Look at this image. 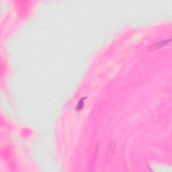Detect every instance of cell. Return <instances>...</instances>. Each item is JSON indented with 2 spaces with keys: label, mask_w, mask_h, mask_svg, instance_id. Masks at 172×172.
I'll return each instance as SVG.
<instances>
[{
  "label": "cell",
  "mask_w": 172,
  "mask_h": 172,
  "mask_svg": "<svg viewBox=\"0 0 172 172\" xmlns=\"http://www.w3.org/2000/svg\"><path fill=\"white\" fill-rule=\"evenodd\" d=\"M86 97H84L81 98V100H79V102H78V104L77 106H76V108H75V110L77 112H79L81 111L83 108H84V101L86 99Z\"/></svg>",
  "instance_id": "7a4b0ae2"
},
{
  "label": "cell",
  "mask_w": 172,
  "mask_h": 172,
  "mask_svg": "<svg viewBox=\"0 0 172 172\" xmlns=\"http://www.w3.org/2000/svg\"><path fill=\"white\" fill-rule=\"evenodd\" d=\"M171 41V37H169L168 39L164 40V41L158 42L157 43H155L153 46L151 47V50H156V49H159L161 48L164 47V46L168 45L170 44Z\"/></svg>",
  "instance_id": "6da1fadb"
}]
</instances>
